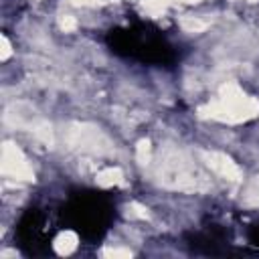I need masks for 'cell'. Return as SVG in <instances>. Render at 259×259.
Segmentation results:
<instances>
[{
  "mask_svg": "<svg viewBox=\"0 0 259 259\" xmlns=\"http://www.w3.org/2000/svg\"><path fill=\"white\" fill-rule=\"evenodd\" d=\"M115 221V198L99 188H73L57 210V223L83 243L97 245Z\"/></svg>",
  "mask_w": 259,
  "mask_h": 259,
  "instance_id": "1",
  "label": "cell"
},
{
  "mask_svg": "<svg viewBox=\"0 0 259 259\" xmlns=\"http://www.w3.org/2000/svg\"><path fill=\"white\" fill-rule=\"evenodd\" d=\"M107 49L121 57L148 67H174L180 59L178 49L152 22L134 20L125 26H113L105 32Z\"/></svg>",
  "mask_w": 259,
  "mask_h": 259,
  "instance_id": "2",
  "label": "cell"
},
{
  "mask_svg": "<svg viewBox=\"0 0 259 259\" xmlns=\"http://www.w3.org/2000/svg\"><path fill=\"white\" fill-rule=\"evenodd\" d=\"M57 227L49 212L40 206H28L16 221L14 243L26 257H47L53 253V239Z\"/></svg>",
  "mask_w": 259,
  "mask_h": 259,
  "instance_id": "3",
  "label": "cell"
},
{
  "mask_svg": "<svg viewBox=\"0 0 259 259\" xmlns=\"http://www.w3.org/2000/svg\"><path fill=\"white\" fill-rule=\"evenodd\" d=\"M184 243L190 253L206 257H227L233 255V241L223 225L208 223L198 231L184 233Z\"/></svg>",
  "mask_w": 259,
  "mask_h": 259,
  "instance_id": "4",
  "label": "cell"
},
{
  "mask_svg": "<svg viewBox=\"0 0 259 259\" xmlns=\"http://www.w3.org/2000/svg\"><path fill=\"white\" fill-rule=\"evenodd\" d=\"M247 241H249L251 247L259 249V223H255V225H251L247 229Z\"/></svg>",
  "mask_w": 259,
  "mask_h": 259,
  "instance_id": "5",
  "label": "cell"
}]
</instances>
